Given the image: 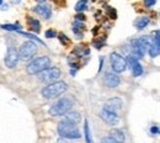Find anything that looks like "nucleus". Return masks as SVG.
I'll return each instance as SVG.
<instances>
[{
	"label": "nucleus",
	"instance_id": "obj_1",
	"mask_svg": "<svg viewBox=\"0 0 160 143\" xmlns=\"http://www.w3.org/2000/svg\"><path fill=\"white\" fill-rule=\"evenodd\" d=\"M57 130H58V133L64 138L78 140L81 137V133H80L79 128H78V123L72 121V120H68L65 117L58 123Z\"/></svg>",
	"mask_w": 160,
	"mask_h": 143
},
{
	"label": "nucleus",
	"instance_id": "obj_2",
	"mask_svg": "<svg viewBox=\"0 0 160 143\" xmlns=\"http://www.w3.org/2000/svg\"><path fill=\"white\" fill-rule=\"evenodd\" d=\"M68 89V85L62 80H56L53 83H49L47 86H44L42 89V96L44 99H56L60 96L62 94H64Z\"/></svg>",
	"mask_w": 160,
	"mask_h": 143
},
{
	"label": "nucleus",
	"instance_id": "obj_3",
	"mask_svg": "<svg viewBox=\"0 0 160 143\" xmlns=\"http://www.w3.org/2000/svg\"><path fill=\"white\" fill-rule=\"evenodd\" d=\"M72 107H73V100L70 98H62L51 106L49 114L52 116H63L68 111H70Z\"/></svg>",
	"mask_w": 160,
	"mask_h": 143
},
{
	"label": "nucleus",
	"instance_id": "obj_4",
	"mask_svg": "<svg viewBox=\"0 0 160 143\" xmlns=\"http://www.w3.org/2000/svg\"><path fill=\"white\" fill-rule=\"evenodd\" d=\"M51 64V59L49 57L47 56H42V57H37L35 58L33 61H31L27 64V73L31 74V75H35V74H38L42 70H44L46 68H48Z\"/></svg>",
	"mask_w": 160,
	"mask_h": 143
},
{
	"label": "nucleus",
	"instance_id": "obj_5",
	"mask_svg": "<svg viewBox=\"0 0 160 143\" xmlns=\"http://www.w3.org/2000/svg\"><path fill=\"white\" fill-rule=\"evenodd\" d=\"M38 48L35 41H26L21 44L20 49H19V57L22 61H30L36 53H37Z\"/></svg>",
	"mask_w": 160,
	"mask_h": 143
},
{
	"label": "nucleus",
	"instance_id": "obj_6",
	"mask_svg": "<svg viewBox=\"0 0 160 143\" xmlns=\"http://www.w3.org/2000/svg\"><path fill=\"white\" fill-rule=\"evenodd\" d=\"M62 75V72H60L59 68L57 67H52V68H46L44 70H42L41 73H38V79L44 84H49V83H53L56 80H58Z\"/></svg>",
	"mask_w": 160,
	"mask_h": 143
},
{
	"label": "nucleus",
	"instance_id": "obj_7",
	"mask_svg": "<svg viewBox=\"0 0 160 143\" xmlns=\"http://www.w3.org/2000/svg\"><path fill=\"white\" fill-rule=\"evenodd\" d=\"M110 62H111V67L113 72L116 73H122L127 68V59H124L117 52H112L110 54Z\"/></svg>",
	"mask_w": 160,
	"mask_h": 143
},
{
	"label": "nucleus",
	"instance_id": "obj_8",
	"mask_svg": "<svg viewBox=\"0 0 160 143\" xmlns=\"http://www.w3.org/2000/svg\"><path fill=\"white\" fill-rule=\"evenodd\" d=\"M20 59L19 57V51L15 48V47H9L8 48V52H6V56H5V65L8 68H15L18 62Z\"/></svg>",
	"mask_w": 160,
	"mask_h": 143
},
{
	"label": "nucleus",
	"instance_id": "obj_9",
	"mask_svg": "<svg viewBox=\"0 0 160 143\" xmlns=\"http://www.w3.org/2000/svg\"><path fill=\"white\" fill-rule=\"evenodd\" d=\"M100 117L107 123V125H116L120 121V117H118V114L117 112H113V111H110V110H106V109H102V111L100 112Z\"/></svg>",
	"mask_w": 160,
	"mask_h": 143
},
{
	"label": "nucleus",
	"instance_id": "obj_10",
	"mask_svg": "<svg viewBox=\"0 0 160 143\" xmlns=\"http://www.w3.org/2000/svg\"><path fill=\"white\" fill-rule=\"evenodd\" d=\"M33 11L41 15L43 19H47V20L51 19V15H52V8H51V5H48L46 3H41L40 5H37L33 9Z\"/></svg>",
	"mask_w": 160,
	"mask_h": 143
},
{
	"label": "nucleus",
	"instance_id": "obj_11",
	"mask_svg": "<svg viewBox=\"0 0 160 143\" xmlns=\"http://www.w3.org/2000/svg\"><path fill=\"white\" fill-rule=\"evenodd\" d=\"M122 104L123 101L121 100L120 98H112V99H108L106 104H105V106H103V109H106V110H110V111H113V112H120V110L122 109Z\"/></svg>",
	"mask_w": 160,
	"mask_h": 143
},
{
	"label": "nucleus",
	"instance_id": "obj_12",
	"mask_svg": "<svg viewBox=\"0 0 160 143\" xmlns=\"http://www.w3.org/2000/svg\"><path fill=\"white\" fill-rule=\"evenodd\" d=\"M103 82L106 84V86L113 89V88H117L120 85L121 79L120 77L117 74H115V73H106V75L103 78Z\"/></svg>",
	"mask_w": 160,
	"mask_h": 143
},
{
	"label": "nucleus",
	"instance_id": "obj_13",
	"mask_svg": "<svg viewBox=\"0 0 160 143\" xmlns=\"http://www.w3.org/2000/svg\"><path fill=\"white\" fill-rule=\"evenodd\" d=\"M27 21H28V26H30L31 31H33V32H40L41 31L40 21L36 20V19H33V18H28Z\"/></svg>",
	"mask_w": 160,
	"mask_h": 143
},
{
	"label": "nucleus",
	"instance_id": "obj_14",
	"mask_svg": "<svg viewBox=\"0 0 160 143\" xmlns=\"http://www.w3.org/2000/svg\"><path fill=\"white\" fill-rule=\"evenodd\" d=\"M110 136L111 137H113L117 142H123L124 141V133L121 131V130H111L110 131Z\"/></svg>",
	"mask_w": 160,
	"mask_h": 143
},
{
	"label": "nucleus",
	"instance_id": "obj_15",
	"mask_svg": "<svg viewBox=\"0 0 160 143\" xmlns=\"http://www.w3.org/2000/svg\"><path fill=\"white\" fill-rule=\"evenodd\" d=\"M149 18H147V16H142L139 18L138 20L136 21V27L138 28V30H143V28H145L148 25H149Z\"/></svg>",
	"mask_w": 160,
	"mask_h": 143
},
{
	"label": "nucleus",
	"instance_id": "obj_16",
	"mask_svg": "<svg viewBox=\"0 0 160 143\" xmlns=\"http://www.w3.org/2000/svg\"><path fill=\"white\" fill-rule=\"evenodd\" d=\"M84 28H85V26H84L82 21L77 20L75 22H74V25H73V31H74V33H75V35H78V36H81V33H82Z\"/></svg>",
	"mask_w": 160,
	"mask_h": 143
},
{
	"label": "nucleus",
	"instance_id": "obj_17",
	"mask_svg": "<svg viewBox=\"0 0 160 143\" xmlns=\"http://www.w3.org/2000/svg\"><path fill=\"white\" fill-rule=\"evenodd\" d=\"M65 119H68V120H72V121H74V122H79L80 120H81V117H80V114L79 112H75V111H72V112H67L65 114Z\"/></svg>",
	"mask_w": 160,
	"mask_h": 143
},
{
	"label": "nucleus",
	"instance_id": "obj_18",
	"mask_svg": "<svg viewBox=\"0 0 160 143\" xmlns=\"http://www.w3.org/2000/svg\"><path fill=\"white\" fill-rule=\"evenodd\" d=\"M148 51H149L150 57H153V58H154V57H158V56L160 54V48L155 44V43H154V42L150 44V47H149V49H148Z\"/></svg>",
	"mask_w": 160,
	"mask_h": 143
},
{
	"label": "nucleus",
	"instance_id": "obj_19",
	"mask_svg": "<svg viewBox=\"0 0 160 143\" xmlns=\"http://www.w3.org/2000/svg\"><path fill=\"white\" fill-rule=\"evenodd\" d=\"M86 8H88V0H79L75 4V10L78 13H82L84 10H86Z\"/></svg>",
	"mask_w": 160,
	"mask_h": 143
},
{
	"label": "nucleus",
	"instance_id": "obj_20",
	"mask_svg": "<svg viewBox=\"0 0 160 143\" xmlns=\"http://www.w3.org/2000/svg\"><path fill=\"white\" fill-rule=\"evenodd\" d=\"M1 28L4 30H8V31H18L21 28V25L19 23H5V25H1Z\"/></svg>",
	"mask_w": 160,
	"mask_h": 143
},
{
	"label": "nucleus",
	"instance_id": "obj_21",
	"mask_svg": "<svg viewBox=\"0 0 160 143\" xmlns=\"http://www.w3.org/2000/svg\"><path fill=\"white\" fill-rule=\"evenodd\" d=\"M84 131H85V140H86V142L90 143L92 140H91V136H90V128H89V122H88V120H85Z\"/></svg>",
	"mask_w": 160,
	"mask_h": 143
},
{
	"label": "nucleus",
	"instance_id": "obj_22",
	"mask_svg": "<svg viewBox=\"0 0 160 143\" xmlns=\"http://www.w3.org/2000/svg\"><path fill=\"white\" fill-rule=\"evenodd\" d=\"M21 36H25V37H27V38H30V40H32V41L35 42H38L40 44H43V42L41 41L40 38L37 37V36H35V35H31V33H27V32H20Z\"/></svg>",
	"mask_w": 160,
	"mask_h": 143
},
{
	"label": "nucleus",
	"instance_id": "obj_23",
	"mask_svg": "<svg viewBox=\"0 0 160 143\" xmlns=\"http://www.w3.org/2000/svg\"><path fill=\"white\" fill-rule=\"evenodd\" d=\"M58 37H59V41L62 42V43H63L64 46H68V44L70 43L69 38H68V37H67V36H65L64 33H59V36H58Z\"/></svg>",
	"mask_w": 160,
	"mask_h": 143
},
{
	"label": "nucleus",
	"instance_id": "obj_24",
	"mask_svg": "<svg viewBox=\"0 0 160 143\" xmlns=\"http://www.w3.org/2000/svg\"><path fill=\"white\" fill-rule=\"evenodd\" d=\"M107 15L111 18V19H116L117 18V11L112 8H107Z\"/></svg>",
	"mask_w": 160,
	"mask_h": 143
},
{
	"label": "nucleus",
	"instance_id": "obj_25",
	"mask_svg": "<svg viewBox=\"0 0 160 143\" xmlns=\"http://www.w3.org/2000/svg\"><path fill=\"white\" fill-rule=\"evenodd\" d=\"M57 36V32L54 31V30H47L46 31V37L47 38H53V37H56Z\"/></svg>",
	"mask_w": 160,
	"mask_h": 143
},
{
	"label": "nucleus",
	"instance_id": "obj_26",
	"mask_svg": "<svg viewBox=\"0 0 160 143\" xmlns=\"http://www.w3.org/2000/svg\"><path fill=\"white\" fill-rule=\"evenodd\" d=\"M154 43L160 48V31L155 32V36H154Z\"/></svg>",
	"mask_w": 160,
	"mask_h": 143
},
{
	"label": "nucleus",
	"instance_id": "obj_27",
	"mask_svg": "<svg viewBox=\"0 0 160 143\" xmlns=\"http://www.w3.org/2000/svg\"><path fill=\"white\" fill-rule=\"evenodd\" d=\"M102 142H103V143H106V142H108V143H117V141H116L113 137L108 136V137H105V138H102Z\"/></svg>",
	"mask_w": 160,
	"mask_h": 143
},
{
	"label": "nucleus",
	"instance_id": "obj_28",
	"mask_svg": "<svg viewBox=\"0 0 160 143\" xmlns=\"http://www.w3.org/2000/svg\"><path fill=\"white\" fill-rule=\"evenodd\" d=\"M155 4H157V0H144V5L148 6V8H150V6L155 5Z\"/></svg>",
	"mask_w": 160,
	"mask_h": 143
},
{
	"label": "nucleus",
	"instance_id": "obj_29",
	"mask_svg": "<svg viewBox=\"0 0 160 143\" xmlns=\"http://www.w3.org/2000/svg\"><path fill=\"white\" fill-rule=\"evenodd\" d=\"M94 46L99 49V48H101V47L103 46V41H102V40H95V41H94Z\"/></svg>",
	"mask_w": 160,
	"mask_h": 143
},
{
	"label": "nucleus",
	"instance_id": "obj_30",
	"mask_svg": "<svg viewBox=\"0 0 160 143\" xmlns=\"http://www.w3.org/2000/svg\"><path fill=\"white\" fill-rule=\"evenodd\" d=\"M150 132H152L153 135H159V133H160V128H159V127H157V126H153V127L150 128Z\"/></svg>",
	"mask_w": 160,
	"mask_h": 143
},
{
	"label": "nucleus",
	"instance_id": "obj_31",
	"mask_svg": "<svg viewBox=\"0 0 160 143\" xmlns=\"http://www.w3.org/2000/svg\"><path fill=\"white\" fill-rule=\"evenodd\" d=\"M77 20L84 21V20H85V16H84L82 14H78V15H77Z\"/></svg>",
	"mask_w": 160,
	"mask_h": 143
},
{
	"label": "nucleus",
	"instance_id": "obj_32",
	"mask_svg": "<svg viewBox=\"0 0 160 143\" xmlns=\"http://www.w3.org/2000/svg\"><path fill=\"white\" fill-rule=\"evenodd\" d=\"M54 3H57L58 5H60V6H63L64 5V0H53Z\"/></svg>",
	"mask_w": 160,
	"mask_h": 143
},
{
	"label": "nucleus",
	"instance_id": "obj_33",
	"mask_svg": "<svg viewBox=\"0 0 160 143\" xmlns=\"http://www.w3.org/2000/svg\"><path fill=\"white\" fill-rule=\"evenodd\" d=\"M70 73H72V75H75V69H72Z\"/></svg>",
	"mask_w": 160,
	"mask_h": 143
},
{
	"label": "nucleus",
	"instance_id": "obj_34",
	"mask_svg": "<svg viewBox=\"0 0 160 143\" xmlns=\"http://www.w3.org/2000/svg\"><path fill=\"white\" fill-rule=\"evenodd\" d=\"M37 1H38V3H44L46 0H37Z\"/></svg>",
	"mask_w": 160,
	"mask_h": 143
},
{
	"label": "nucleus",
	"instance_id": "obj_35",
	"mask_svg": "<svg viewBox=\"0 0 160 143\" xmlns=\"http://www.w3.org/2000/svg\"><path fill=\"white\" fill-rule=\"evenodd\" d=\"M0 5H2V0H0Z\"/></svg>",
	"mask_w": 160,
	"mask_h": 143
}]
</instances>
